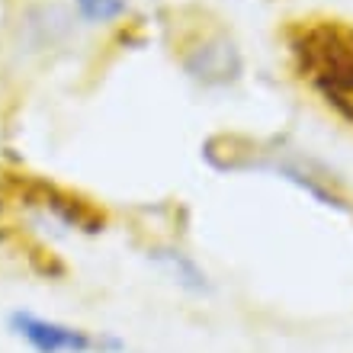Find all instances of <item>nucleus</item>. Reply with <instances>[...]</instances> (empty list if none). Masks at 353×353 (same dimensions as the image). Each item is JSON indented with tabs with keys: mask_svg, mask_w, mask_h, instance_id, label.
<instances>
[{
	"mask_svg": "<svg viewBox=\"0 0 353 353\" xmlns=\"http://www.w3.org/2000/svg\"><path fill=\"white\" fill-rule=\"evenodd\" d=\"M286 46L308 90L353 125V23L337 17L292 19L286 26Z\"/></svg>",
	"mask_w": 353,
	"mask_h": 353,
	"instance_id": "obj_1",
	"label": "nucleus"
},
{
	"mask_svg": "<svg viewBox=\"0 0 353 353\" xmlns=\"http://www.w3.org/2000/svg\"><path fill=\"white\" fill-rule=\"evenodd\" d=\"M203 158L219 174H251V170L276 174L327 209L350 212V203H347L334 174L321 168L315 158H308L305 151L289 148L283 141H254L248 135H215L203 145Z\"/></svg>",
	"mask_w": 353,
	"mask_h": 353,
	"instance_id": "obj_2",
	"label": "nucleus"
},
{
	"mask_svg": "<svg viewBox=\"0 0 353 353\" xmlns=\"http://www.w3.org/2000/svg\"><path fill=\"white\" fill-rule=\"evenodd\" d=\"M176 61L183 74L203 90H225L241 81L244 58L241 48L219 23H193L176 39Z\"/></svg>",
	"mask_w": 353,
	"mask_h": 353,
	"instance_id": "obj_3",
	"label": "nucleus"
},
{
	"mask_svg": "<svg viewBox=\"0 0 353 353\" xmlns=\"http://www.w3.org/2000/svg\"><path fill=\"white\" fill-rule=\"evenodd\" d=\"M10 190L17 196V203L32 212L42 225H55L65 232H81V234H97L103 232V212L90 199L71 193L65 186L39 180V176H17L10 180Z\"/></svg>",
	"mask_w": 353,
	"mask_h": 353,
	"instance_id": "obj_4",
	"label": "nucleus"
},
{
	"mask_svg": "<svg viewBox=\"0 0 353 353\" xmlns=\"http://www.w3.org/2000/svg\"><path fill=\"white\" fill-rule=\"evenodd\" d=\"M10 334L23 341L32 353H119L122 341L110 334H93L87 327L68 325L36 312H13L7 318Z\"/></svg>",
	"mask_w": 353,
	"mask_h": 353,
	"instance_id": "obj_5",
	"label": "nucleus"
},
{
	"mask_svg": "<svg viewBox=\"0 0 353 353\" xmlns=\"http://www.w3.org/2000/svg\"><path fill=\"white\" fill-rule=\"evenodd\" d=\"M74 13L55 3H29L17 23V46L26 55H48L52 48H65L74 32Z\"/></svg>",
	"mask_w": 353,
	"mask_h": 353,
	"instance_id": "obj_6",
	"label": "nucleus"
},
{
	"mask_svg": "<svg viewBox=\"0 0 353 353\" xmlns=\"http://www.w3.org/2000/svg\"><path fill=\"white\" fill-rule=\"evenodd\" d=\"M148 257L158 263L170 279H174L176 286L190 292V296H205L209 292V276H205V270L183 251V248H176V244H154L148 251Z\"/></svg>",
	"mask_w": 353,
	"mask_h": 353,
	"instance_id": "obj_7",
	"label": "nucleus"
},
{
	"mask_svg": "<svg viewBox=\"0 0 353 353\" xmlns=\"http://www.w3.org/2000/svg\"><path fill=\"white\" fill-rule=\"evenodd\" d=\"M71 13L81 26H116L129 13V0H71Z\"/></svg>",
	"mask_w": 353,
	"mask_h": 353,
	"instance_id": "obj_8",
	"label": "nucleus"
}]
</instances>
